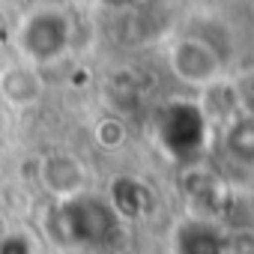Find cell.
I'll use <instances>...</instances> for the list:
<instances>
[{"mask_svg":"<svg viewBox=\"0 0 254 254\" xmlns=\"http://www.w3.org/2000/svg\"><path fill=\"white\" fill-rule=\"evenodd\" d=\"M51 230L54 239L66 245H102L117 233V212L108 200L78 194L72 200H57L51 209Z\"/></svg>","mask_w":254,"mask_h":254,"instance_id":"6da1fadb","label":"cell"},{"mask_svg":"<svg viewBox=\"0 0 254 254\" xmlns=\"http://www.w3.org/2000/svg\"><path fill=\"white\" fill-rule=\"evenodd\" d=\"M69 42H72V21L66 12L51 6L33 9L18 27V48L24 60L33 66H48L60 60L69 51Z\"/></svg>","mask_w":254,"mask_h":254,"instance_id":"7a4b0ae2","label":"cell"},{"mask_svg":"<svg viewBox=\"0 0 254 254\" xmlns=\"http://www.w3.org/2000/svg\"><path fill=\"white\" fill-rule=\"evenodd\" d=\"M171 72L189 87H209L221 78V54L200 36H183L168 51Z\"/></svg>","mask_w":254,"mask_h":254,"instance_id":"3957f363","label":"cell"},{"mask_svg":"<svg viewBox=\"0 0 254 254\" xmlns=\"http://www.w3.org/2000/svg\"><path fill=\"white\" fill-rule=\"evenodd\" d=\"M39 186L54 200H72L87 194V168L75 153H51L39 159Z\"/></svg>","mask_w":254,"mask_h":254,"instance_id":"277c9868","label":"cell"},{"mask_svg":"<svg viewBox=\"0 0 254 254\" xmlns=\"http://www.w3.org/2000/svg\"><path fill=\"white\" fill-rule=\"evenodd\" d=\"M0 96L12 108H33L42 99V78L39 66L33 63H15L0 72Z\"/></svg>","mask_w":254,"mask_h":254,"instance_id":"5b68a950","label":"cell"},{"mask_svg":"<svg viewBox=\"0 0 254 254\" xmlns=\"http://www.w3.org/2000/svg\"><path fill=\"white\" fill-rule=\"evenodd\" d=\"M108 206L117 212V218H138L147 212L150 206V191L141 180H132V177H117L111 183V197H108Z\"/></svg>","mask_w":254,"mask_h":254,"instance_id":"8992f818","label":"cell"},{"mask_svg":"<svg viewBox=\"0 0 254 254\" xmlns=\"http://www.w3.org/2000/svg\"><path fill=\"white\" fill-rule=\"evenodd\" d=\"M224 147L239 165H254V117L236 114L227 123L224 132Z\"/></svg>","mask_w":254,"mask_h":254,"instance_id":"52a82bcc","label":"cell"},{"mask_svg":"<svg viewBox=\"0 0 254 254\" xmlns=\"http://www.w3.org/2000/svg\"><path fill=\"white\" fill-rule=\"evenodd\" d=\"M96 141L105 147V150H117L126 144V126L114 117H105L99 126H96Z\"/></svg>","mask_w":254,"mask_h":254,"instance_id":"ba28073f","label":"cell"},{"mask_svg":"<svg viewBox=\"0 0 254 254\" xmlns=\"http://www.w3.org/2000/svg\"><path fill=\"white\" fill-rule=\"evenodd\" d=\"M233 90H236L239 114L254 117V69H251V72H245V75H239V78H236V84H233Z\"/></svg>","mask_w":254,"mask_h":254,"instance_id":"9c48e42d","label":"cell"},{"mask_svg":"<svg viewBox=\"0 0 254 254\" xmlns=\"http://www.w3.org/2000/svg\"><path fill=\"white\" fill-rule=\"evenodd\" d=\"M0 254H33V239L27 233H9L0 239Z\"/></svg>","mask_w":254,"mask_h":254,"instance_id":"30bf717a","label":"cell"},{"mask_svg":"<svg viewBox=\"0 0 254 254\" xmlns=\"http://www.w3.org/2000/svg\"><path fill=\"white\" fill-rule=\"evenodd\" d=\"M230 254H254V233L242 230L230 239Z\"/></svg>","mask_w":254,"mask_h":254,"instance_id":"8fae6325","label":"cell"},{"mask_svg":"<svg viewBox=\"0 0 254 254\" xmlns=\"http://www.w3.org/2000/svg\"><path fill=\"white\" fill-rule=\"evenodd\" d=\"M102 6H108V9H129L132 3H138V0H99Z\"/></svg>","mask_w":254,"mask_h":254,"instance_id":"7c38bea8","label":"cell"}]
</instances>
